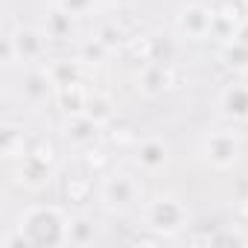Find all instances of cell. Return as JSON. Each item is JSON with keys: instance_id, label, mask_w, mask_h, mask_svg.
<instances>
[{"instance_id": "obj_20", "label": "cell", "mask_w": 248, "mask_h": 248, "mask_svg": "<svg viewBox=\"0 0 248 248\" xmlns=\"http://www.w3.org/2000/svg\"><path fill=\"white\" fill-rule=\"evenodd\" d=\"M193 242H210V245H242L248 242V233L242 231V225H231V228H219L213 233H202V236H190Z\"/></svg>"}, {"instance_id": "obj_3", "label": "cell", "mask_w": 248, "mask_h": 248, "mask_svg": "<svg viewBox=\"0 0 248 248\" xmlns=\"http://www.w3.org/2000/svg\"><path fill=\"white\" fill-rule=\"evenodd\" d=\"M96 199H99L102 210H108V213H129L143 199L140 178L129 170H111L102 175V181L96 187Z\"/></svg>"}, {"instance_id": "obj_14", "label": "cell", "mask_w": 248, "mask_h": 248, "mask_svg": "<svg viewBox=\"0 0 248 248\" xmlns=\"http://www.w3.org/2000/svg\"><path fill=\"white\" fill-rule=\"evenodd\" d=\"M0 152H3L6 164H18V161L27 158L30 143H27L24 126H18V123H12V120L3 123V129H0Z\"/></svg>"}, {"instance_id": "obj_5", "label": "cell", "mask_w": 248, "mask_h": 248, "mask_svg": "<svg viewBox=\"0 0 248 248\" xmlns=\"http://www.w3.org/2000/svg\"><path fill=\"white\" fill-rule=\"evenodd\" d=\"M213 21H216V9L204 3H187L178 9L175 30L184 41H204L213 35Z\"/></svg>"}, {"instance_id": "obj_19", "label": "cell", "mask_w": 248, "mask_h": 248, "mask_svg": "<svg viewBox=\"0 0 248 248\" xmlns=\"http://www.w3.org/2000/svg\"><path fill=\"white\" fill-rule=\"evenodd\" d=\"M219 62L225 70H233V73H245L248 70V47L242 41H225L219 47Z\"/></svg>"}, {"instance_id": "obj_10", "label": "cell", "mask_w": 248, "mask_h": 248, "mask_svg": "<svg viewBox=\"0 0 248 248\" xmlns=\"http://www.w3.org/2000/svg\"><path fill=\"white\" fill-rule=\"evenodd\" d=\"M170 143L161 138H143L135 146V167L143 172H161L170 167Z\"/></svg>"}, {"instance_id": "obj_8", "label": "cell", "mask_w": 248, "mask_h": 248, "mask_svg": "<svg viewBox=\"0 0 248 248\" xmlns=\"http://www.w3.org/2000/svg\"><path fill=\"white\" fill-rule=\"evenodd\" d=\"M21 96L32 108H41L47 102H56V82L50 79L47 67H38V64L27 67V73L21 79Z\"/></svg>"}, {"instance_id": "obj_21", "label": "cell", "mask_w": 248, "mask_h": 248, "mask_svg": "<svg viewBox=\"0 0 248 248\" xmlns=\"http://www.w3.org/2000/svg\"><path fill=\"white\" fill-rule=\"evenodd\" d=\"M108 53H111V50H108L96 35H91V38H82V41H79V53H76V56H79L88 67H96V64H102V62L108 59Z\"/></svg>"}, {"instance_id": "obj_6", "label": "cell", "mask_w": 248, "mask_h": 248, "mask_svg": "<svg viewBox=\"0 0 248 248\" xmlns=\"http://www.w3.org/2000/svg\"><path fill=\"white\" fill-rule=\"evenodd\" d=\"M12 41H15V50H18V59H21V67H32L38 62L47 59V32L41 27H24L18 24L15 30H9Z\"/></svg>"}, {"instance_id": "obj_25", "label": "cell", "mask_w": 248, "mask_h": 248, "mask_svg": "<svg viewBox=\"0 0 248 248\" xmlns=\"http://www.w3.org/2000/svg\"><path fill=\"white\" fill-rule=\"evenodd\" d=\"M0 64H3L6 70H12V67H18V64H21L18 50H15V41H12V35H9V32L3 35V47H0Z\"/></svg>"}, {"instance_id": "obj_9", "label": "cell", "mask_w": 248, "mask_h": 248, "mask_svg": "<svg viewBox=\"0 0 248 248\" xmlns=\"http://www.w3.org/2000/svg\"><path fill=\"white\" fill-rule=\"evenodd\" d=\"M216 108L225 120L231 123H248V85L239 79V82H231L219 91V99H216Z\"/></svg>"}, {"instance_id": "obj_24", "label": "cell", "mask_w": 248, "mask_h": 248, "mask_svg": "<svg viewBox=\"0 0 248 248\" xmlns=\"http://www.w3.org/2000/svg\"><path fill=\"white\" fill-rule=\"evenodd\" d=\"M59 6L67 9V12L76 15V18H88V15H93V9L99 6V0H62Z\"/></svg>"}, {"instance_id": "obj_30", "label": "cell", "mask_w": 248, "mask_h": 248, "mask_svg": "<svg viewBox=\"0 0 248 248\" xmlns=\"http://www.w3.org/2000/svg\"><path fill=\"white\" fill-rule=\"evenodd\" d=\"M47 3H50V6H59V3H62V0H47Z\"/></svg>"}, {"instance_id": "obj_2", "label": "cell", "mask_w": 248, "mask_h": 248, "mask_svg": "<svg viewBox=\"0 0 248 248\" xmlns=\"http://www.w3.org/2000/svg\"><path fill=\"white\" fill-rule=\"evenodd\" d=\"M140 222H143V228H146L152 236L167 239V236L181 233V231L190 225V210H187V204H184L178 196L164 193V196H155V199H149V202L143 204Z\"/></svg>"}, {"instance_id": "obj_22", "label": "cell", "mask_w": 248, "mask_h": 248, "mask_svg": "<svg viewBox=\"0 0 248 248\" xmlns=\"http://www.w3.org/2000/svg\"><path fill=\"white\" fill-rule=\"evenodd\" d=\"M64 193H67V199H70V202L85 204V202L91 199V193H93V184H91V178H85V175H73V178H67Z\"/></svg>"}, {"instance_id": "obj_16", "label": "cell", "mask_w": 248, "mask_h": 248, "mask_svg": "<svg viewBox=\"0 0 248 248\" xmlns=\"http://www.w3.org/2000/svg\"><path fill=\"white\" fill-rule=\"evenodd\" d=\"M85 62L76 56V59H53L50 64H47V73H50V79L56 82V88H62V85H73V82H85Z\"/></svg>"}, {"instance_id": "obj_15", "label": "cell", "mask_w": 248, "mask_h": 248, "mask_svg": "<svg viewBox=\"0 0 248 248\" xmlns=\"http://www.w3.org/2000/svg\"><path fill=\"white\" fill-rule=\"evenodd\" d=\"M99 239H102L99 219L88 213H73L67 219V245H96Z\"/></svg>"}, {"instance_id": "obj_29", "label": "cell", "mask_w": 248, "mask_h": 248, "mask_svg": "<svg viewBox=\"0 0 248 248\" xmlns=\"http://www.w3.org/2000/svg\"><path fill=\"white\" fill-rule=\"evenodd\" d=\"M239 79H242V82L248 85V70H245V73H239Z\"/></svg>"}, {"instance_id": "obj_17", "label": "cell", "mask_w": 248, "mask_h": 248, "mask_svg": "<svg viewBox=\"0 0 248 248\" xmlns=\"http://www.w3.org/2000/svg\"><path fill=\"white\" fill-rule=\"evenodd\" d=\"M88 96H91V88L85 82H73V85H62L56 88V102L64 114H82L85 105H88Z\"/></svg>"}, {"instance_id": "obj_13", "label": "cell", "mask_w": 248, "mask_h": 248, "mask_svg": "<svg viewBox=\"0 0 248 248\" xmlns=\"http://www.w3.org/2000/svg\"><path fill=\"white\" fill-rule=\"evenodd\" d=\"M76 21H79V18L70 15L67 9H62V6H50L47 15H44L41 30L47 32L50 41H76V35H79Z\"/></svg>"}, {"instance_id": "obj_4", "label": "cell", "mask_w": 248, "mask_h": 248, "mask_svg": "<svg viewBox=\"0 0 248 248\" xmlns=\"http://www.w3.org/2000/svg\"><path fill=\"white\" fill-rule=\"evenodd\" d=\"M199 149H202V158L213 170H233L242 158V138L231 126H219V129L204 132Z\"/></svg>"}, {"instance_id": "obj_28", "label": "cell", "mask_w": 248, "mask_h": 248, "mask_svg": "<svg viewBox=\"0 0 248 248\" xmlns=\"http://www.w3.org/2000/svg\"><path fill=\"white\" fill-rule=\"evenodd\" d=\"M111 3H114V6H120V9H132L138 0H111Z\"/></svg>"}, {"instance_id": "obj_18", "label": "cell", "mask_w": 248, "mask_h": 248, "mask_svg": "<svg viewBox=\"0 0 248 248\" xmlns=\"http://www.w3.org/2000/svg\"><path fill=\"white\" fill-rule=\"evenodd\" d=\"M85 114L91 120H96L99 126H108V123L114 120V114H117V105H114V99L105 91H91L88 105H85Z\"/></svg>"}, {"instance_id": "obj_7", "label": "cell", "mask_w": 248, "mask_h": 248, "mask_svg": "<svg viewBox=\"0 0 248 248\" xmlns=\"http://www.w3.org/2000/svg\"><path fill=\"white\" fill-rule=\"evenodd\" d=\"M99 123L96 120H91L85 111L82 114H64V120H62V140L70 146V149H88V146H93L96 140H99Z\"/></svg>"}, {"instance_id": "obj_27", "label": "cell", "mask_w": 248, "mask_h": 248, "mask_svg": "<svg viewBox=\"0 0 248 248\" xmlns=\"http://www.w3.org/2000/svg\"><path fill=\"white\" fill-rule=\"evenodd\" d=\"M236 41H242L245 47H248V18H242V24L236 27V35H233Z\"/></svg>"}, {"instance_id": "obj_12", "label": "cell", "mask_w": 248, "mask_h": 248, "mask_svg": "<svg viewBox=\"0 0 248 248\" xmlns=\"http://www.w3.org/2000/svg\"><path fill=\"white\" fill-rule=\"evenodd\" d=\"M12 167H15L18 184H24V187H30V190H41V187H47V184H50V178H53V172H56V167H53V164H47V161L35 158L32 152H27V158H24V161H18V164H12Z\"/></svg>"}, {"instance_id": "obj_1", "label": "cell", "mask_w": 248, "mask_h": 248, "mask_svg": "<svg viewBox=\"0 0 248 248\" xmlns=\"http://www.w3.org/2000/svg\"><path fill=\"white\" fill-rule=\"evenodd\" d=\"M67 213L56 204H35L18 216L30 245H67Z\"/></svg>"}, {"instance_id": "obj_23", "label": "cell", "mask_w": 248, "mask_h": 248, "mask_svg": "<svg viewBox=\"0 0 248 248\" xmlns=\"http://www.w3.org/2000/svg\"><path fill=\"white\" fill-rule=\"evenodd\" d=\"M96 38L108 47V50H117L120 44H126L129 38H126V32H123V27H117L114 21H105L99 30H96Z\"/></svg>"}, {"instance_id": "obj_26", "label": "cell", "mask_w": 248, "mask_h": 248, "mask_svg": "<svg viewBox=\"0 0 248 248\" xmlns=\"http://www.w3.org/2000/svg\"><path fill=\"white\" fill-rule=\"evenodd\" d=\"M85 164H88V170H93V172H102V164H105V152L93 143V146H88L85 149Z\"/></svg>"}, {"instance_id": "obj_11", "label": "cell", "mask_w": 248, "mask_h": 248, "mask_svg": "<svg viewBox=\"0 0 248 248\" xmlns=\"http://www.w3.org/2000/svg\"><path fill=\"white\" fill-rule=\"evenodd\" d=\"M172 85V73H170V64H161V62H146L138 73V93L146 96V99H155L161 96L167 88Z\"/></svg>"}]
</instances>
